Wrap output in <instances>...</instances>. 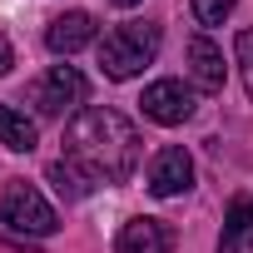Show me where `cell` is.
<instances>
[{
    "label": "cell",
    "instance_id": "cell-15",
    "mask_svg": "<svg viewBox=\"0 0 253 253\" xmlns=\"http://www.w3.org/2000/svg\"><path fill=\"white\" fill-rule=\"evenodd\" d=\"M10 65H15V50H10V40H5V35H0V75H5Z\"/></svg>",
    "mask_w": 253,
    "mask_h": 253
},
{
    "label": "cell",
    "instance_id": "cell-7",
    "mask_svg": "<svg viewBox=\"0 0 253 253\" xmlns=\"http://www.w3.org/2000/svg\"><path fill=\"white\" fill-rule=\"evenodd\" d=\"M89 40H94V15H89V10H65V15H55L50 30H45V45H50L55 55H75V50H84Z\"/></svg>",
    "mask_w": 253,
    "mask_h": 253
},
{
    "label": "cell",
    "instance_id": "cell-16",
    "mask_svg": "<svg viewBox=\"0 0 253 253\" xmlns=\"http://www.w3.org/2000/svg\"><path fill=\"white\" fill-rule=\"evenodd\" d=\"M114 5H124V10H129V5H139V0H114Z\"/></svg>",
    "mask_w": 253,
    "mask_h": 253
},
{
    "label": "cell",
    "instance_id": "cell-13",
    "mask_svg": "<svg viewBox=\"0 0 253 253\" xmlns=\"http://www.w3.org/2000/svg\"><path fill=\"white\" fill-rule=\"evenodd\" d=\"M50 184H55L60 194L70 189V199H84V194H89V184H84V179H80V174H75L65 159H60V164H50Z\"/></svg>",
    "mask_w": 253,
    "mask_h": 253
},
{
    "label": "cell",
    "instance_id": "cell-3",
    "mask_svg": "<svg viewBox=\"0 0 253 253\" xmlns=\"http://www.w3.org/2000/svg\"><path fill=\"white\" fill-rule=\"evenodd\" d=\"M0 218L10 233H25V238H50L60 228V213L50 209V199L25 179H10L0 189Z\"/></svg>",
    "mask_w": 253,
    "mask_h": 253
},
{
    "label": "cell",
    "instance_id": "cell-12",
    "mask_svg": "<svg viewBox=\"0 0 253 253\" xmlns=\"http://www.w3.org/2000/svg\"><path fill=\"white\" fill-rule=\"evenodd\" d=\"M189 10H194V20H199L204 30H213V25H223V20H228L233 0H189Z\"/></svg>",
    "mask_w": 253,
    "mask_h": 253
},
{
    "label": "cell",
    "instance_id": "cell-8",
    "mask_svg": "<svg viewBox=\"0 0 253 253\" xmlns=\"http://www.w3.org/2000/svg\"><path fill=\"white\" fill-rule=\"evenodd\" d=\"M189 75H194V84H199L204 94H218V89H223L228 65H223V50H218L209 35H194V40H189Z\"/></svg>",
    "mask_w": 253,
    "mask_h": 253
},
{
    "label": "cell",
    "instance_id": "cell-10",
    "mask_svg": "<svg viewBox=\"0 0 253 253\" xmlns=\"http://www.w3.org/2000/svg\"><path fill=\"white\" fill-rule=\"evenodd\" d=\"M218 253H253V199H233L228 204Z\"/></svg>",
    "mask_w": 253,
    "mask_h": 253
},
{
    "label": "cell",
    "instance_id": "cell-11",
    "mask_svg": "<svg viewBox=\"0 0 253 253\" xmlns=\"http://www.w3.org/2000/svg\"><path fill=\"white\" fill-rule=\"evenodd\" d=\"M0 144L15 154H30L35 149V119H25L15 104H0Z\"/></svg>",
    "mask_w": 253,
    "mask_h": 253
},
{
    "label": "cell",
    "instance_id": "cell-5",
    "mask_svg": "<svg viewBox=\"0 0 253 253\" xmlns=\"http://www.w3.org/2000/svg\"><path fill=\"white\" fill-rule=\"evenodd\" d=\"M144 114L154 119V124H164V129H174V124H184V119H194V89L184 84V80H154L149 89H144Z\"/></svg>",
    "mask_w": 253,
    "mask_h": 253
},
{
    "label": "cell",
    "instance_id": "cell-4",
    "mask_svg": "<svg viewBox=\"0 0 253 253\" xmlns=\"http://www.w3.org/2000/svg\"><path fill=\"white\" fill-rule=\"evenodd\" d=\"M84 94H89V80H84L75 65H55V70H45V75L35 80V89H30V99H35V109H40L45 119H60V114L80 109Z\"/></svg>",
    "mask_w": 253,
    "mask_h": 253
},
{
    "label": "cell",
    "instance_id": "cell-1",
    "mask_svg": "<svg viewBox=\"0 0 253 253\" xmlns=\"http://www.w3.org/2000/svg\"><path fill=\"white\" fill-rule=\"evenodd\" d=\"M139 129L109 104H89L65 124V164L84 184H124L139 169Z\"/></svg>",
    "mask_w": 253,
    "mask_h": 253
},
{
    "label": "cell",
    "instance_id": "cell-6",
    "mask_svg": "<svg viewBox=\"0 0 253 253\" xmlns=\"http://www.w3.org/2000/svg\"><path fill=\"white\" fill-rule=\"evenodd\" d=\"M189 184H194V159H189V149L164 144V149L154 154V164H149V194H154V199H174V194H184Z\"/></svg>",
    "mask_w": 253,
    "mask_h": 253
},
{
    "label": "cell",
    "instance_id": "cell-9",
    "mask_svg": "<svg viewBox=\"0 0 253 253\" xmlns=\"http://www.w3.org/2000/svg\"><path fill=\"white\" fill-rule=\"evenodd\" d=\"M169 243H174V233L159 223V218H129L119 228V238H114V253H169Z\"/></svg>",
    "mask_w": 253,
    "mask_h": 253
},
{
    "label": "cell",
    "instance_id": "cell-14",
    "mask_svg": "<svg viewBox=\"0 0 253 253\" xmlns=\"http://www.w3.org/2000/svg\"><path fill=\"white\" fill-rule=\"evenodd\" d=\"M238 75H243V89H248V99H253V30L238 35Z\"/></svg>",
    "mask_w": 253,
    "mask_h": 253
},
{
    "label": "cell",
    "instance_id": "cell-2",
    "mask_svg": "<svg viewBox=\"0 0 253 253\" xmlns=\"http://www.w3.org/2000/svg\"><path fill=\"white\" fill-rule=\"evenodd\" d=\"M159 55V25L149 20H124L99 40V70L109 80H134L144 65H154Z\"/></svg>",
    "mask_w": 253,
    "mask_h": 253
}]
</instances>
